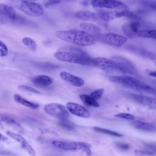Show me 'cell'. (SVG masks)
Wrapping results in <instances>:
<instances>
[{
  "instance_id": "obj_26",
  "label": "cell",
  "mask_w": 156,
  "mask_h": 156,
  "mask_svg": "<svg viewBox=\"0 0 156 156\" xmlns=\"http://www.w3.org/2000/svg\"><path fill=\"white\" fill-rule=\"evenodd\" d=\"M93 129L98 132H101V133H103L107 135H109L111 136H122V134H120L116 132L115 131H112L110 130L109 129H104V128H101L99 127H94Z\"/></svg>"
},
{
  "instance_id": "obj_20",
  "label": "cell",
  "mask_w": 156,
  "mask_h": 156,
  "mask_svg": "<svg viewBox=\"0 0 156 156\" xmlns=\"http://www.w3.org/2000/svg\"><path fill=\"white\" fill-rule=\"evenodd\" d=\"M132 125L137 129L147 131L153 132L155 130V127L153 124L149 122H146L141 121H133L132 122Z\"/></svg>"
},
{
  "instance_id": "obj_13",
  "label": "cell",
  "mask_w": 156,
  "mask_h": 156,
  "mask_svg": "<svg viewBox=\"0 0 156 156\" xmlns=\"http://www.w3.org/2000/svg\"><path fill=\"white\" fill-rule=\"evenodd\" d=\"M59 76L63 80L73 86L76 87H82L85 85V81L83 79L67 71H61Z\"/></svg>"
},
{
  "instance_id": "obj_5",
  "label": "cell",
  "mask_w": 156,
  "mask_h": 156,
  "mask_svg": "<svg viewBox=\"0 0 156 156\" xmlns=\"http://www.w3.org/2000/svg\"><path fill=\"white\" fill-rule=\"evenodd\" d=\"M18 8L20 10L30 16H41L44 13L43 6L35 1L21 0Z\"/></svg>"
},
{
  "instance_id": "obj_6",
  "label": "cell",
  "mask_w": 156,
  "mask_h": 156,
  "mask_svg": "<svg viewBox=\"0 0 156 156\" xmlns=\"http://www.w3.org/2000/svg\"><path fill=\"white\" fill-rule=\"evenodd\" d=\"M94 37L97 40H98L103 43L115 47H121L128 41L127 37L115 33L99 34L94 35Z\"/></svg>"
},
{
  "instance_id": "obj_3",
  "label": "cell",
  "mask_w": 156,
  "mask_h": 156,
  "mask_svg": "<svg viewBox=\"0 0 156 156\" xmlns=\"http://www.w3.org/2000/svg\"><path fill=\"white\" fill-rule=\"evenodd\" d=\"M113 83H120L137 91L155 94V89L149 85L129 76H113L108 78Z\"/></svg>"
},
{
  "instance_id": "obj_17",
  "label": "cell",
  "mask_w": 156,
  "mask_h": 156,
  "mask_svg": "<svg viewBox=\"0 0 156 156\" xmlns=\"http://www.w3.org/2000/svg\"><path fill=\"white\" fill-rule=\"evenodd\" d=\"M32 82L37 86L40 87H45L51 85L54 82V79L48 75L41 74L34 77Z\"/></svg>"
},
{
  "instance_id": "obj_1",
  "label": "cell",
  "mask_w": 156,
  "mask_h": 156,
  "mask_svg": "<svg viewBox=\"0 0 156 156\" xmlns=\"http://www.w3.org/2000/svg\"><path fill=\"white\" fill-rule=\"evenodd\" d=\"M55 36L63 41L80 47L91 46L97 41L93 35L83 30H57L55 32Z\"/></svg>"
},
{
  "instance_id": "obj_31",
  "label": "cell",
  "mask_w": 156,
  "mask_h": 156,
  "mask_svg": "<svg viewBox=\"0 0 156 156\" xmlns=\"http://www.w3.org/2000/svg\"><path fill=\"white\" fill-rule=\"evenodd\" d=\"M116 117L118 118H122L124 119H127L130 121H133L135 119V116L130 113H118L115 115Z\"/></svg>"
},
{
  "instance_id": "obj_23",
  "label": "cell",
  "mask_w": 156,
  "mask_h": 156,
  "mask_svg": "<svg viewBox=\"0 0 156 156\" xmlns=\"http://www.w3.org/2000/svg\"><path fill=\"white\" fill-rule=\"evenodd\" d=\"M79 98L80 99L81 101L85 104L87 105L93 107H98L99 106V103L93 99L90 94H82L79 95Z\"/></svg>"
},
{
  "instance_id": "obj_38",
  "label": "cell",
  "mask_w": 156,
  "mask_h": 156,
  "mask_svg": "<svg viewBox=\"0 0 156 156\" xmlns=\"http://www.w3.org/2000/svg\"><path fill=\"white\" fill-rule=\"evenodd\" d=\"M25 1H36L37 0H25Z\"/></svg>"
},
{
  "instance_id": "obj_33",
  "label": "cell",
  "mask_w": 156,
  "mask_h": 156,
  "mask_svg": "<svg viewBox=\"0 0 156 156\" xmlns=\"http://www.w3.org/2000/svg\"><path fill=\"white\" fill-rule=\"evenodd\" d=\"M61 2V0H44L43 5L45 7H51L56 4H59Z\"/></svg>"
},
{
  "instance_id": "obj_11",
  "label": "cell",
  "mask_w": 156,
  "mask_h": 156,
  "mask_svg": "<svg viewBox=\"0 0 156 156\" xmlns=\"http://www.w3.org/2000/svg\"><path fill=\"white\" fill-rule=\"evenodd\" d=\"M7 135L13 139L15 141L19 143L21 146V147L30 155V156H36L35 151L33 149V147L30 146L29 142L21 135L12 132L11 131H7Z\"/></svg>"
},
{
  "instance_id": "obj_34",
  "label": "cell",
  "mask_w": 156,
  "mask_h": 156,
  "mask_svg": "<svg viewBox=\"0 0 156 156\" xmlns=\"http://www.w3.org/2000/svg\"><path fill=\"white\" fill-rule=\"evenodd\" d=\"M118 147H119L121 149H124V150H127L129 149L130 146L128 144H124V143H120L117 144Z\"/></svg>"
},
{
  "instance_id": "obj_28",
  "label": "cell",
  "mask_w": 156,
  "mask_h": 156,
  "mask_svg": "<svg viewBox=\"0 0 156 156\" xmlns=\"http://www.w3.org/2000/svg\"><path fill=\"white\" fill-rule=\"evenodd\" d=\"M140 24L137 20H133L131 21L129 25V27L131 30V32H132L133 34H136L138 30L140 29Z\"/></svg>"
},
{
  "instance_id": "obj_27",
  "label": "cell",
  "mask_w": 156,
  "mask_h": 156,
  "mask_svg": "<svg viewBox=\"0 0 156 156\" xmlns=\"http://www.w3.org/2000/svg\"><path fill=\"white\" fill-rule=\"evenodd\" d=\"M104 92V88H99V89L95 90L94 91L91 92V94H90V96L93 99H94V100L96 101V100L99 99L101 98Z\"/></svg>"
},
{
  "instance_id": "obj_21",
  "label": "cell",
  "mask_w": 156,
  "mask_h": 156,
  "mask_svg": "<svg viewBox=\"0 0 156 156\" xmlns=\"http://www.w3.org/2000/svg\"><path fill=\"white\" fill-rule=\"evenodd\" d=\"M13 99L16 102H18L24 106H26L27 107H29V108H30L32 109H37L39 107L38 104L34 103L29 101H27V99H26L25 98H24L20 94H15L13 96Z\"/></svg>"
},
{
  "instance_id": "obj_7",
  "label": "cell",
  "mask_w": 156,
  "mask_h": 156,
  "mask_svg": "<svg viewBox=\"0 0 156 156\" xmlns=\"http://www.w3.org/2000/svg\"><path fill=\"white\" fill-rule=\"evenodd\" d=\"M93 66L98 67L105 71H118L121 73L119 64L113 58L97 57L93 58Z\"/></svg>"
},
{
  "instance_id": "obj_22",
  "label": "cell",
  "mask_w": 156,
  "mask_h": 156,
  "mask_svg": "<svg viewBox=\"0 0 156 156\" xmlns=\"http://www.w3.org/2000/svg\"><path fill=\"white\" fill-rule=\"evenodd\" d=\"M80 27L83 30L91 34L92 35H93L94 36L100 34L101 32V29L98 27L97 26L93 24H90V23H80Z\"/></svg>"
},
{
  "instance_id": "obj_19",
  "label": "cell",
  "mask_w": 156,
  "mask_h": 156,
  "mask_svg": "<svg viewBox=\"0 0 156 156\" xmlns=\"http://www.w3.org/2000/svg\"><path fill=\"white\" fill-rule=\"evenodd\" d=\"M74 16L79 19L82 20H99L96 13H94L88 10H79L74 13Z\"/></svg>"
},
{
  "instance_id": "obj_35",
  "label": "cell",
  "mask_w": 156,
  "mask_h": 156,
  "mask_svg": "<svg viewBox=\"0 0 156 156\" xmlns=\"http://www.w3.org/2000/svg\"><path fill=\"white\" fill-rule=\"evenodd\" d=\"M8 140V138L4 136V135H2V133H0V141H6Z\"/></svg>"
},
{
  "instance_id": "obj_39",
  "label": "cell",
  "mask_w": 156,
  "mask_h": 156,
  "mask_svg": "<svg viewBox=\"0 0 156 156\" xmlns=\"http://www.w3.org/2000/svg\"><path fill=\"white\" fill-rule=\"evenodd\" d=\"M89 1H94V0H89Z\"/></svg>"
},
{
  "instance_id": "obj_16",
  "label": "cell",
  "mask_w": 156,
  "mask_h": 156,
  "mask_svg": "<svg viewBox=\"0 0 156 156\" xmlns=\"http://www.w3.org/2000/svg\"><path fill=\"white\" fill-rule=\"evenodd\" d=\"M1 125L2 124H5L6 125L13 127V129H15L16 130H17L20 133L24 132V129L23 126L20 124V123L16 120H15V119L10 118L7 115H1Z\"/></svg>"
},
{
  "instance_id": "obj_25",
  "label": "cell",
  "mask_w": 156,
  "mask_h": 156,
  "mask_svg": "<svg viewBox=\"0 0 156 156\" xmlns=\"http://www.w3.org/2000/svg\"><path fill=\"white\" fill-rule=\"evenodd\" d=\"M22 43L25 46L28 47L32 51H36L37 44V43L32 38H31L30 37H24L22 39Z\"/></svg>"
},
{
  "instance_id": "obj_10",
  "label": "cell",
  "mask_w": 156,
  "mask_h": 156,
  "mask_svg": "<svg viewBox=\"0 0 156 156\" xmlns=\"http://www.w3.org/2000/svg\"><path fill=\"white\" fill-rule=\"evenodd\" d=\"M66 108L69 112L76 116L85 118H88L91 116L90 112L83 105L79 104L69 102L66 103Z\"/></svg>"
},
{
  "instance_id": "obj_24",
  "label": "cell",
  "mask_w": 156,
  "mask_h": 156,
  "mask_svg": "<svg viewBox=\"0 0 156 156\" xmlns=\"http://www.w3.org/2000/svg\"><path fill=\"white\" fill-rule=\"evenodd\" d=\"M137 35L146 38H156V31L154 29H139L136 34Z\"/></svg>"
},
{
  "instance_id": "obj_9",
  "label": "cell",
  "mask_w": 156,
  "mask_h": 156,
  "mask_svg": "<svg viewBox=\"0 0 156 156\" xmlns=\"http://www.w3.org/2000/svg\"><path fill=\"white\" fill-rule=\"evenodd\" d=\"M99 20L109 21L121 17L133 18L135 15L128 10H99L96 12Z\"/></svg>"
},
{
  "instance_id": "obj_2",
  "label": "cell",
  "mask_w": 156,
  "mask_h": 156,
  "mask_svg": "<svg viewBox=\"0 0 156 156\" xmlns=\"http://www.w3.org/2000/svg\"><path fill=\"white\" fill-rule=\"evenodd\" d=\"M54 57L60 62L93 66V58L80 49L57 51L54 54Z\"/></svg>"
},
{
  "instance_id": "obj_14",
  "label": "cell",
  "mask_w": 156,
  "mask_h": 156,
  "mask_svg": "<svg viewBox=\"0 0 156 156\" xmlns=\"http://www.w3.org/2000/svg\"><path fill=\"white\" fill-rule=\"evenodd\" d=\"M112 58L116 60L120 65L121 68V73L124 74H135L136 70L134 66L132 63L127 60L126 58H124L120 56H115Z\"/></svg>"
},
{
  "instance_id": "obj_29",
  "label": "cell",
  "mask_w": 156,
  "mask_h": 156,
  "mask_svg": "<svg viewBox=\"0 0 156 156\" xmlns=\"http://www.w3.org/2000/svg\"><path fill=\"white\" fill-rule=\"evenodd\" d=\"M18 88L21 90H23V91H29L30 93H33L35 94H40V92L39 91H38L37 90L28 86V85H20L18 87Z\"/></svg>"
},
{
  "instance_id": "obj_4",
  "label": "cell",
  "mask_w": 156,
  "mask_h": 156,
  "mask_svg": "<svg viewBox=\"0 0 156 156\" xmlns=\"http://www.w3.org/2000/svg\"><path fill=\"white\" fill-rule=\"evenodd\" d=\"M52 145L58 149L66 151H79L87 156L91 155V145L86 142L71 141L65 142L62 141L54 140L52 142Z\"/></svg>"
},
{
  "instance_id": "obj_37",
  "label": "cell",
  "mask_w": 156,
  "mask_h": 156,
  "mask_svg": "<svg viewBox=\"0 0 156 156\" xmlns=\"http://www.w3.org/2000/svg\"><path fill=\"white\" fill-rule=\"evenodd\" d=\"M1 23H2V20H1V18H0V24H1Z\"/></svg>"
},
{
  "instance_id": "obj_8",
  "label": "cell",
  "mask_w": 156,
  "mask_h": 156,
  "mask_svg": "<svg viewBox=\"0 0 156 156\" xmlns=\"http://www.w3.org/2000/svg\"><path fill=\"white\" fill-rule=\"evenodd\" d=\"M44 112L52 116L56 117L60 120L68 119L69 113L66 107L57 103H50L44 105Z\"/></svg>"
},
{
  "instance_id": "obj_18",
  "label": "cell",
  "mask_w": 156,
  "mask_h": 156,
  "mask_svg": "<svg viewBox=\"0 0 156 156\" xmlns=\"http://www.w3.org/2000/svg\"><path fill=\"white\" fill-rule=\"evenodd\" d=\"M0 14L3 15L12 20H15L17 18L15 10L12 6L6 4H0Z\"/></svg>"
},
{
  "instance_id": "obj_36",
  "label": "cell",
  "mask_w": 156,
  "mask_h": 156,
  "mask_svg": "<svg viewBox=\"0 0 156 156\" xmlns=\"http://www.w3.org/2000/svg\"><path fill=\"white\" fill-rule=\"evenodd\" d=\"M149 76H151V77H155L156 75H155V71H151L149 73Z\"/></svg>"
},
{
  "instance_id": "obj_12",
  "label": "cell",
  "mask_w": 156,
  "mask_h": 156,
  "mask_svg": "<svg viewBox=\"0 0 156 156\" xmlns=\"http://www.w3.org/2000/svg\"><path fill=\"white\" fill-rule=\"evenodd\" d=\"M90 4L94 7L107 9H114L124 5L119 0H94L92 1Z\"/></svg>"
},
{
  "instance_id": "obj_15",
  "label": "cell",
  "mask_w": 156,
  "mask_h": 156,
  "mask_svg": "<svg viewBox=\"0 0 156 156\" xmlns=\"http://www.w3.org/2000/svg\"><path fill=\"white\" fill-rule=\"evenodd\" d=\"M132 97L135 101L140 103L141 104H143L145 106H147L154 110L156 108L155 99L154 98L138 94H132Z\"/></svg>"
},
{
  "instance_id": "obj_32",
  "label": "cell",
  "mask_w": 156,
  "mask_h": 156,
  "mask_svg": "<svg viewBox=\"0 0 156 156\" xmlns=\"http://www.w3.org/2000/svg\"><path fill=\"white\" fill-rule=\"evenodd\" d=\"M9 53L8 48L6 44L0 40V56L1 57H5Z\"/></svg>"
},
{
  "instance_id": "obj_30",
  "label": "cell",
  "mask_w": 156,
  "mask_h": 156,
  "mask_svg": "<svg viewBox=\"0 0 156 156\" xmlns=\"http://www.w3.org/2000/svg\"><path fill=\"white\" fill-rule=\"evenodd\" d=\"M59 125L62 127L68 130H73L74 129V125L73 123L68 121V119L65 120H60L59 122Z\"/></svg>"
}]
</instances>
